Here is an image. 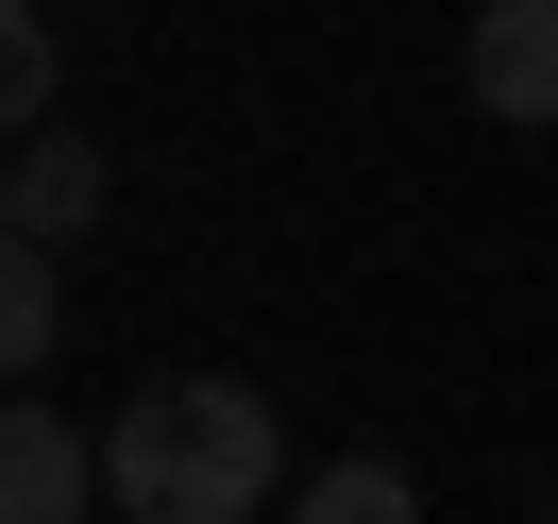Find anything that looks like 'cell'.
Listing matches in <instances>:
<instances>
[{
    "instance_id": "cell-1",
    "label": "cell",
    "mask_w": 558,
    "mask_h": 524,
    "mask_svg": "<svg viewBox=\"0 0 558 524\" xmlns=\"http://www.w3.org/2000/svg\"><path fill=\"white\" fill-rule=\"evenodd\" d=\"M102 490H119V524H254V508H288V423H271V389H238V373H153L136 406L102 423Z\"/></svg>"
},
{
    "instance_id": "cell-2",
    "label": "cell",
    "mask_w": 558,
    "mask_h": 524,
    "mask_svg": "<svg viewBox=\"0 0 558 524\" xmlns=\"http://www.w3.org/2000/svg\"><path fill=\"white\" fill-rule=\"evenodd\" d=\"M102 440L69 406H0V524H102Z\"/></svg>"
},
{
    "instance_id": "cell-3",
    "label": "cell",
    "mask_w": 558,
    "mask_h": 524,
    "mask_svg": "<svg viewBox=\"0 0 558 524\" xmlns=\"http://www.w3.org/2000/svg\"><path fill=\"white\" fill-rule=\"evenodd\" d=\"M102 204H119V170H102V136H17V170H0V220H17V254H69V237H102Z\"/></svg>"
},
{
    "instance_id": "cell-4",
    "label": "cell",
    "mask_w": 558,
    "mask_h": 524,
    "mask_svg": "<svg viewBox=\"0 0 558 524\" xmlns=\"http://www.w3.org/2000/svg\"><path fill=\"white\" fill-rule=\"evenodd\" d=\"M474 102L508 119V136H558V0H474Z\"/></svg>"
},
{
    "instance_id": "cell-5",
    "label": "cell",
    "mask_w": 558,
    "mask_h": 524,
    "mask_svg": "<svg viewBox=\"0 0 558 524\" xmlns=\"http://www.w3.org/2000/svg\"><path fill=\"white\" fill-rule=\"evenodd\" d=\"M288 524H423V490H407V456H322L288 490Z\"/></svg>"
},
{
    "instance_id": "cell-6",
    "label": "cell",
    "mask_w": 558,
    "mask_h": 524,
    "mask_svg": "<svg viewBox=\"0 0 558 524\" xmlns=\"http://www.w3.org/2000/svg\"><path fill=\"white\" fill-rule=\"evenodd\" d=\"M51 85H69V51H51V0H17V17H0V119H17V136H51Z\"/></svg>"
},
{
    "instance_id": "cell-7",
    "label": "cell",
    "mask_w": 558,
    "mask_h": 524,
    "mask_svg": "<svg viewBox=\"0 0 558 524\" xmlns=\"http://www.w3.org/2000/svg\"><path fill=\"white\" fill-rule=\"evenodd\" d=\"M51 339H69V271H51V254H17V288H0V373L35 389V373H51Z\"/></svg>"
},
{
    "instance_id": "cell-8",
    "label": "cell",
    "mask_w": 558,
    "mask_h": 524,
    "mask_svg": "<svg viewBox=\"0 0 558 524\" xmlns=\"http://www.w3.org/2000/svg\"><path fill=\"white\" fill-rule=\"evenodd\" d=\"M542 524H558V474H542Z\"/></svg>"
}]
</instances>
